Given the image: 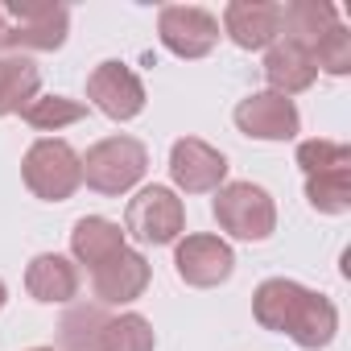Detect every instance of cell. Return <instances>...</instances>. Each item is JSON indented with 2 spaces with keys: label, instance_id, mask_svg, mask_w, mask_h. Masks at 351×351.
Here are the masks:
<instances>
[{
  "label": "cell",
  "instance_id": "7c38bea8",
  "mask_svg": "<svg viewBox=\"0 0 351 351\" xmlns=\"http://www.w3.org/2000/svg\"><path fill=\"white\" fill-rule=\"evenodd\" d=\"M223 34L240 50H269L281 42V5L273 0H232L223 9Z\"/></svg>",
  "mask_w": 351,
  "mask_h": 351
},
{
  "label": "cell",
  "instance_id": "ffe728a7",
  "mask_svg": "<svg viewBox=\"0 0 351 351\" xmlns=\"http://www.w3.org/2000/svg\"><path fill=\"white\" fill-rule=\"evenodd\" d=\"M306 199L322 215H347L351 211V165L347 169H326L306 178Z\"/></svg>",
  "mask_w": 351,
  "mask_h": 351
},
{
  "label": "cell",
  "instance_id": "d4e9b609",
  "mask_svg": "<svg viewBox=\"0 0 351 351\" xmlns=\"http://www.w3.org/2000/svg\"><path fill=\"white\" fill-rule=\"evenodd\" d=\"M5 302H9V289H5V281H0V310H5Z\"/></svg>",
  "mask_w": 351,
  "mask_h": 351
},
{
  "label": "cell",
  "instance_id": "5b68a950",
  "mask_svg": "<svg viewBox=\"0 0 351 351\" xmlns=\"http://www.w3.org/2000/svg\"><path fill=\"white\" fill-rule=\"evenodd\" d=\"M0 9H5L0 50H58L71 34V13L50 0H17Z\"/></svg>",
  "mask_w": 351,
  "mask_h": 351
},
{
  "label": "cell",
  "instance_id": "9a60e30c",
  "mask_svg": "<svg viewBox=\"0 0 351 351\" xmlns=\"http://www.w3.org/2000/svg\"><path fill=\"white\" fill-rule=\"evenodd\" d=\"M25 289L34 302H46V306H66L79 298V269L58 256V252H42L29 261L25 269Z\"/></svg>",
  "mask_w": 351,
  "mask_h": 351
},
{
  "label": "cell",
  "instance_id": "44dd1931",
  "mask_svg": "<svg viewBox=\"0 0 351 351\" xmlns=\"http://www.w3.org/2000/svg\"><path fill=\"white\" fill-rule=\"evenodd\" d=\"M21 116H25V124L38 128V132H58V128H66V124H79V120L87 116V108H83L79 99H66V95H38Z\"/></svg>",
  "mask_w": 351,
  "mask_h": 351
},
{
  "label": "cell",
  "instance_id": "6da1fadb",
  "mask_svg": "<svg viewBox=\"0 0 351 351\" xmlns=\"http://www.w3.org/2000/svg\"><path fill=\"white\" fill-rule=\"evenodd\" d=\"M252 318L265 330L289 335L302 351H322L339 335V310L330 298L289 281V277H269L252 293Z\"/></svg>",
  "mask_w": 351,
  "mask_h": 351
},
{
  "label": "cell",
  "instance_id": "5bb4252c",
  "mask_svg": "<svg viewBox=\"0 0 351 351\" xmlns=\"http://www.w3.org/2000/svg\"><path fill=\"white\" fill-rule=\"evenodd\" d=\"M265 79H269V91H273V95H285V99H289V95L314 87L318 66H314V58H310L306 46L281 38V42H273L269 54H265Z\"/></svg>",
  "mask_w": 351,
  "mask_h": 351
},
{
  "label": "cell",
  "instance_id": "e0dca14e",
  "mask_svg": "<svg viewBox=\"0 0 351 351\" xmlns=\"http://www.w3.org/2000/svg\"><path fill=\"white\" fill-rule=\"evenodd\" d=\"M42 87V71L25 58V54H9L0 58V116H17L38 99Z\"/></svg>",
  "mask_w": 351,
  "mask_h": 351
},
{
  "label": "cell",
  "instance_id": "8992f818",
  "mask_svg": "<svg viewBox=\"0 0 351 351\" xmlns=\"http://www.w3.org/2000/svg\"><path fill=\"white\" fill-rule=\"evenodd\" d=\"M186 228V207L169 186H145L128 211H124V232L141 244H173Z\"/></svg>",
  "mask_w": 351,
  "mask_h": 351
},
{
  "label": "cell",
  "instance_id": "3957f363",
  "mask_svg": "<svg viewBox=\"0 0 351 351\" xmlns=\"http://www.w3.org/2000/svg\"><path fill=\"white\" fill-rule=\"evenodd\" d=\"M149 169V149L132 136H104L83 157V182L95 195H124Z\"/></svg>",
  "mask_w": 351,
  "mask_h": 351
},
{
  "label": "cell",
  "instance_id": "52a82bcc",
  "mask_svg": "<svg viewBox=\"0 0 351 351\" xmlns=\"http://www.w3.org/2000/svg\"><path fill=\"white\" fill-rule=\"evenodd\" d=\"M157 38L178 58H207L219 42V21L199 5H165L157 13Z\"/></svg>",
  "mask_w": 351,
  "mask_h": 351
},
{
  "label": "cell",
  "instance_id": "4fadbf2b",
  "mask_svg": "<svg viewBox=\"0 0 351 351\" xmlns=\"http://www.w3.org/2000/svg\"><path fill=\"white\" fill-rule=\"evenodd\" d=\"M149 289V261L132 248H124L120 256H112L108 265H99L91 273V293L95 306H128Z\"/></svg>",
  "mask_w": 351,
  "mask_h": 351
},
{
  "label": "cell",
  "instance_id": "7a4b0ae2",
  "mask_svg": "<svg viewBox=\"0 0 351 351\" xmlns=\"http://www.w3.org/2000/svg\"><path fill=\"white\" fill-rule=\"evenodd\" d=\"M21 178L38 199L66 203L83 186V157L58 136H42V141L29 145V153L21 161Z\"/></svg>",
  "mask_w": 351,
  "mask_h": 351
},
{
  "label": "cell",
  "instance_id": "2e32d148",
  "mask_svg": "<svg viewBox=\"0 0 351 351\" xmlns=\"http://www.w3.org/2000/svg\"><path fill=\"white\" fill-rule=\"evenodd\" d=\"M124 248H128V244H124L120 223H112V219H104V215H83V219L75 223V232H71V252H75V261L87 265L91 273H95L99 265H108L112 256H120Z\"/></svg>",
  "mask_w": 351,
  "mask_h": 351
},
{
  "label": "cell",
  "instance_id": "ba28073f",
  "mask_svg": "<svg viewBox=\"0 0 351 351\" xmlns=\"http://www.w3.org/2000/svg\"><path fill=\"white\" fill-rule=\"evenodd\" d=\"M169 178L186 195H211L228 178V157L199 136H182L169 149Z\"/></svg>",
  "mask_w": 351,
  "mask_h": 351
},
{
  "label": "cell",
  "instance_id": "4316f807",
  "mask_svg": "<svg viewBox=\"0 0 351 351\" xmlns=\"http://www.w3.org/2000/svg\"><path fill=\"white\" fill-rule=\"evenodd\" d=\"M29 351H54V347H29Z\"/></svg>",
  "mask_w": 351,
  "mask_h": 351
},
{
  "label": "cell",
  "instance_id": "ac0fdd59",
  "mask_svg": "<svg viewBox=\"0 0 351 351\" xmlns=\"http://www.w3.org/2000/svg\"><path fill=\"white\" fill-rule=\"evenodd\" d=\"M335 25H339V9L326 5V0H293V5L281 9V34L306 50L314 46V38H322Z\"/></svg>",
  "mask_w": 351,
  "mask_h": 351
},
{
  "label": "cell",
  "instance_id": "603a6c76",
  "mask_svg": "<svg viewBox=\"0 0 351 351\" xmlns=\"http://www.w3.org/2000/svg\"><path fill=\"white\" fill-rule=\"evenodd\" d=\"M310 58H314V66L326 71V75H347V71H351V29L339 21L335 29H326L322 38H314Z\"/></svg>",
  "mask_w": 351,
  "mask_h": 351
},
{
  "label": "cell",
  "instance_id": "8fae6325",
  "mask_svg": "<svg viewBox=\"0 0 351 351\" xmlns=\"http://www.w3.org/2000/svg\"><path fill=\"white\" fill-rule=\"evenodd\" d=\"M236 128L252 141H293L302 128V116H298L293 99L273 95V91H256V95L236 104Z\"/></svg>",
  "mask_w": 351,
  "mask_h": 351
},
{
  "label": "cell",
  "instance_id": "cb8c5ba5",
  "mask_svg": "<svg viewBox=\"0 0 351 351\" xmlns=\"http://www.w3.org/2000/svg\"><path fill=\"white\" fill-rule=\"evenodd\" d=\"M298 165L302 173H326V169H347L351 165V149L343 141H326V136H314V141H302L298 145Z\"/></svg>",
  "mask_w": 351,
  "mask_h": 351
},
{
  "label": "cell",
  "instance_id": "7402d4cb",
  "mask_svg": "<svg viewBox=\"0 0 351 351\" xmlns=\"http://www.w3.org/2000/svg\"><path fill=\"white\" fill-rule=\"evenodd\" d=\"M104 322H108L104 306H75L62 318V347L66 351H95Z\"/></svg>",
  "mask_w": 351,
  "mask_h": 351
},
{
  "label": "cell",
  "instance_id": "30bf717a",
  "mask_svg": "<svg viewBox=\"0 0 351 351\" xmlns=\"http://www.w3.org/2000/svg\"><path fill=\"white\" fill-rule=\"evenodd\" d=\"M87 99L108 116V120H132L145 108V83L136 79L132 66L124 62H99L87 75Z\"/></svg>",
  "mask_w": 351,
  "mask_h": 351
},
{
  "label": "cell",
  "instance_id": "9c48e42d",
  "mask_svg": "<svg viewBox=\"0 0 351 351\" xmlns=\"http://www.w3.org/2000/svg\"><path fill=\"white\" fill-rule=\"evenodd\" d=\"M173 269H178V277L195 289H215L232 277L236 269V252L228 240L219 236H186L178 244V252H173Z\"/></svg>",
  "mask_w": 351,
  "mask_h": 351
},
{
  "label": "cell",
  "instance_id": "277c9868",
  "mask_svg": "<svg viewBox=\"0 0 351 351\" xmlns=\"http://www.w3.org/2000/svg\"><path fill=\"white\" fill-rule=\"evenodd\" d=\"M215 223L248 244H261L277 232V207L256 182H228L215 191Z\"/></svg>",
  "mask_w": 351,
  "mask_h": 351
},
{
  "label": "cell",
  "instance_id": "d6986e66",
  "mask_svg": "<svg viewBox=\"0 0 351 351\" xmlns=\"http://www.w3.org/2000/svg\"><path fill=\"white\" fill-rule=\"evenodd\" d=\"M153 347H157V335H153L149 318H141V314L108 318L99 330V343H95V351H153Z\"/></svg>",
  "mask_w": 351,
  "mask_h": 351
},
{
  "label": "cell",
  "instance_id": "484cf974",
  "mask_svg": "<svg viewBox=\"0 0 351 351\" xmlns=\"http://www.w3.org/2000/svg\"><path fill=\"white\" fill-rule=\"evenodd\" d=\"M0 38H5V9H0Z\"/></svg>",
  "mask_w": 351,
  "mask_h": 351
}]
</instances>
